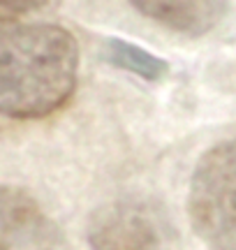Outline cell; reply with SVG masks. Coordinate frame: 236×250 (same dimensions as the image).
<instances>
[{
  "mask_svg": "<svg viewBox=\"0 0 236 250\" xmlns=\"http://www.w3.org/2000/svg\"><path fill=\"white\" fill-rule=\"evenodd\" d=\"M188 213L211 250H236V139L201 155L190 179Z\"/></svg>",
  "mask_w": 236,
  "mask_h": 250,
  "instance_id": "7a4b0ae2",
  "label": "cell"
},
{
  "mask_svg": "<svg viewBox=\"0 0 236 250\" xmlns=\"http://www.w3.org/2000/svg\"><path fill=\"white\" fill-rule=\"evenodd\" d=\"M79 44L54 23L0 17V116L42 118L72 98Z\"/></svg>",
  "mask_w": 236,
  "mask_h": 250,
  "instance_id": "6da1fadb",
  "label": "cell"
},
{
  "mask_svg": "<svg viewBox=\"0 0 236 250\" xmlns=\"http://www.w3.org/2000/svg\"><path fill=\"white\" fill-rule=\"evenodd\" d=\"M93 250H176V234L162 211L139 197H120L88 220Z\"/></svg>",
  "mask_w": 236,
  "mask_h": 250,
  "instance_id": "3957f363",
  "label": "cell"
},
{
  "mask_svg": "<svg viewBox=\"0 0 236 250\" xmlns=\"http://www.w3.org/2000/svg\"><path fill=\"white\" fill-rule=\"evenodd\" d=\"M144 17L183 35H204L227 14V2H132Z\"/></svg>",
  "mask_w": 236,
  "mask_h": 250,
  "instance_id": "5b68a950",
  "label": "cell"
},
{
  "mask_svg": "<svg viewBox=\"0 0 236 250\" xmlns=\"http://www.w3.org/2000/svg\"><path fill=\"white\" fill-rule=\"evenodd\" d=\"M107 58L116 67L135 72L141 79L148 81H157L167 74V62L162 58L144 51L141 46L123 42V40H107Z\"/></svg>",
  "mask_w": 236,
  "mask_h": 250,
  "instance_id": "8992f818",
  "label": "cell"
},
{
  "mask_svg": "<svg viewBox=\"0 0 236 250\" xmlns=\"http://www.w3.org/2000/svg\"><path fill=\"white\" fill-rule=\"evenodd\" d=\"M0 250H63V232L33 195L0 186Z\"/></svg>",
  "mask_w": 236,
  "mask_h": 250,
  "instance_id": "277c9868",
  "label": "cell"
}]
</instances>
